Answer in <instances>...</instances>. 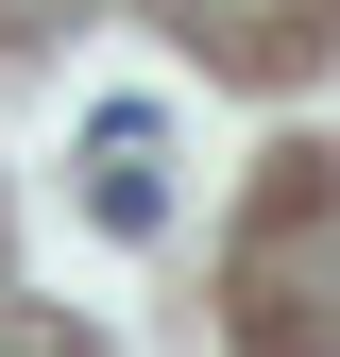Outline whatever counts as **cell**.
<instances>
[{"label":"cell","instance_id":"6da1fadb","mask_svg":"<svg viewBox=\"0 0 340 357\" xmlns=\"http://www.w3.org/2000/svg\"><path fill=\"white\" fill-rule=\"evenodd\" d=\"M85 204H102V238H153V221H170V188H153V119H137V102L85 119Z\"/></svg>","mask_w":340,"mask_h":357}]
</instances>
